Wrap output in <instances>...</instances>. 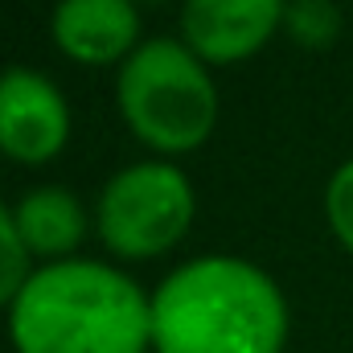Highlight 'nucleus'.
Returning <instances> with one entry per match:
<instances>
[{
  "label": "nucleus",
  "instance_id": "1",
  "mask_svg": "<svg viewBox=\"0 0 353 353\" xmlns=\"http://www.w3.org/2000/svg\"><path fill=\"white\" fill-rule=\"evenodd\" d=\"M8 333L17 353H144L152 300L115 267L62 259L29 275Z\"/></svg>",
  "mask_w": 353,
  "mask_h": 353
},
{
  "label": "nucleus",
  "instance_id": "2",
  "mask_svg": "<svg viewBox=\"0 0 353 353\" xmlns=\"http://www.w3.org/2000/svg\"><path fill=\"white\" fill-rule=\"evenodd\" d=\"M283 341L288 304L255 263L193 259L152 296L157 353H279Z\"/></svg>",
  "mask_w": 353,
  "mask_h": 353
},
{
  "label": "nucleus",
  "instance_id": "3",
  "mask_svg": "<svg viewBox=\"0 0 353 353\" xmlns=\"http://www.w3.org/2000/svg\"><path fill=\"white\" fill-rule=\"evenodd\" d=\"M115 94L132 132L157 152L197 148L218 119V90L201 58L169 37H152L132 50Z\"/></svg>",
  "mask_w": 353,
  "mask_h": 353
},
{
  "label": "nucleus",
  "instance_id": "4",
  "mask_svg": "<svg viewBox=\"0 0 353 353\" xmlns=\"http://www.w3.org/2000/svg\"><path fill=\"white\" fill-rule=\"evenodd\" d=\"M99 239L123 259L165 255L193 222V189L181 169L144 161L107 181L99 197Z\"/></svg>",
  "mask_w": 353,
  "mask_h": 353
},
{
  "label": "nucleus",
  "instance_id": "5",
  "mask_svg": "<svg viewBox=\"0 0 353 353\" xmlns=\"http://www.w3.org/2000/svg\"><path fill=\"white\" fill-rule=\"evenodd\" d=\"M70 136L66 99L37 70L12 66L0 74V152L21 165H46Z\"/></svg>",
  "mask_w": 353,
  "mask_h": 353
},
{
  "label": "nucleus",
  "instance_id": "6",
  "mask_svg": "<svg viewBox=\"0 0 353 353\" xmlns=\"http://www.w3.org/2000/svg\"><path fill=\"white\" fill-rule=\"evenodd\" d=\"M283 17L288 0H185L181 29L197 58L226 66L263 50Z\"/></svg>",
  "mask_w": 353,
  "mask_h": 353
},
{
  "label": "nucleus",
  "instance_id": "7",
  "mask_svg": "<svg viewBox=\"0 0 353 353\" xmlns=\"http://www.w3.org/2000/svg\"><path fill=\"white\" fill-rule=\"evenodd\" d=\"M54 41L66 58L107 66L132 58L140 37V17L132 0H62L54 8Z\"/></svg>",
  "mask_w": 353,
  "mask_h": 353
},
{
  "label": "nucleus",
  "instance_id": "8",
  "mask_svg": "<svg viewBox=\"0 0 353 353\" xmlns=\"http://www.w3.org/2000/svg\"><path fill=\"white\" fill-rule=\"evenodd\" d=\"M12 218H17V230H21V243L29 247V255H46V259L74 251L83 230H87L79 197L66 193V189H54V185L33 189L29 197H21Z\"/></svg>",
  "mask_w": 353,
  "mask_h": 353
},
{
  "label": "nucleus",
  "instance_id": "9",
  "mask_svg": "<svg viewBox=\"0 0 353 353\" xmlns=\"http://www.w3.org/2000/svg\"><path fill=\"white\" fill-rule=\"evenodd\" d=\"M283 25H288V33H292L300 46H308V50H325V46L337 37L341 17H337L333 0H292Z\"/></svg>",
  "mask_w": 353,
  "mask_h": 353
},
{
  "label": "nucleus",
  "instance_id": "10",
  "mask_svg": "<svg viewBox=\"0 0 353 353\" xmlns=\"http://www.w3.org/2000/svg\"><path fill=\"white\" fill-rule=\"evenodd\" d=\"M25 283H29V247L21 243L17 218L0 201V304L17 300Z\"/></svg>",
  "mask_w": 353,
  "mask_h": 353
},
{
  "label": "nucleus",
  "instance_id": "11",
  "mask_svg": "<svg viewBox=\"0 0 353 353\" xmlns=\"http://www.w3.org/2000/svg\"><path fill=\"white\" fill-rule=\"evenodd\" d=\"M325 210H329V226L341 239V247L353 251V161L333 173L329 193H325Z\"/></svg>",
  "mask_w": 353,
  "mask_h": 353
}]
</instances>
